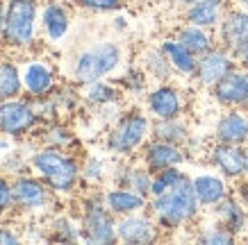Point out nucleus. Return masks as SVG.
Returning <instances> with one entry per match:
<instances>
[{
  "instance_id": "obj_1",
  "label": "nucleus",
  "mask_w": 248,
  "mask_h": 245,
  "mask_svg": "<svg viewBox=\"0 0 248 245\" xmlns=\"http://www.w3.org/2000/svg\"><path fill=\"white\" fill-rule=\"evenodd\" d=\"M201 202L194 193L191 177H185L180 184L162 195L148 198V211L157 220L162 231H178L187 225L196 223L201 216Z\"/></svg>"
},
{
  "instance_id": "obj_2",
  "label": "nucleus",
  "mask_w": 248,
  "mask_h": 245,
  "mask_svg": "<svg viewBox=\"0 0 248 245\" xmlns=\"http://www.w3.org/2000/svg\"><path fill=\"white\" fill-rule=\"evenodd\" d=\"M30 171L50 186L55 195H71L82 182L80 161L68 150L41 148L30 155Z\"/></svg>"
},
{
  "instance_id": "obj_3",
  "label": "nucleus",
  "mask_w": 248,
  "mask_h": 245,
  "mask_svg": "<svg viewBox=\"0 0 248 245\" xmlns=\"http://www.w3.org/2000/svg\"><path fill=\"white\" fill-rule=\"evenodd\" d=\"M123 66V48L116 41H98L78 52L71 61V80L78 86L107 80Z\"/></svg>"
},
{
  "instance_id": "obj_4",
  "label": "nucleus",
  "mask_w": 248,
  "mask_h": 245,
  "mask_svg": "<svg viewBox=\"0 0 248 245\" xmlns=\"http://www.w3.org/2000/svg\"><path fill=\"white\" fill-rule=\"evenodd\" d=\"M153 132V118L148 112L128 109L114 118V125L105 136V148L119 159H130L146 145Z\"/></svg>"
},
{
  "instance_id": "obj_5",
  "label": "nucleus",
  "mask_w": 248,
  "mask_h": 245,
  "mask_svg": "<svg viewBox=\"0 0 248 245\" xmlns=\"http://www.w3.org/2000/svg\"><path fill=\"white\" fill-rule=\"evenodd\" d=\"M41 7L39 0H7L2 43L9 50H28L37 41Z\"/></svg>"
},
{
  "instance_id": "obj_6",
  "label": "nucleus",
  "mask_w": 248,
  "mask_h": 245,
  "mask_svg": "<svg viewBox=\"0 0 248 245\" xmlns=\"http://www.w3.org/2000/svg\"><path fill=\"white\" fill-rule=\"evenodd\" d=\"M116 216L105 207L103 193H89L80 202V230L82 243L89 245H112L116 236Z\"/></svg>"
},
{
  "instance_id": "obj_7",
  "label": "nucleus",
  "mask_w": 248,
  "mask_h": 245,
  "mask_svg": "<svg viewBox=\"0 0 248 245\" xmlns=\"http://www.w3.org/2000/svg\"><path fill=\"white\" fill-rule=\"evenodd\" d=\"M41 125V114L32 98L0 100V136L21 139Z\"/></svg>"
},
{
  "instance_id": "obj_8",
  "label": "nucleus",
  "mask_w": 248,
  "mask_h": 245,
  "mask_svg": "<svg viewBox=\"0 0 248 245\" xmlns=\"http://www.w3.org/2000/svg\"><path fill=\"white\" fill-rule=\"evenodd\" d=\"M12 188H14L16 209H21L25 214H41L53 207L55 193L39 175H28V173L16 175L12 177Z\"/></svg>"
},
{
  "instance_id": "obj_9",
  "label": "nucleus",
  "mask_w": 248,
  "mask_h": 245,
  "mask_svg": "<svg viewBox=\"0 0 248 245\" xmlns=\"http://www.w3.org/2000/svg\"><path fill=\"white\" fill-rule=\"evenodd\" d=\"M143 102H146V112L151 114L153 120L178 118L187 109L185 93L175 84H171V82H157L153 89L146 91Z\"/></svg>"
},
{
  "instance_id": "obj_10",
  "label": "nucleus",
  "mask_w": 248,
  "mask_h": 245,
  "mask_svg": "<svg viewBox=\"0 0 248 245\" xmlns=\"http://www.w3.org/2000/svg\"><path fill=\"white\" fill-rule=\"evenodd\" d=\"M162 234L157 220L153 218L148 209L135 211V214L121 216L116 220V236L125 245H148L155 243Z\"/></svg>"
},
{
  "instance_id": "obj_11",
  "label": "nucleus",
  "mask_w": 248,
  "mask_h": 245,
  "mask_svg": "<svg viewBox=\"0 0 248 245\" xmlns=\"http://www.w3.org/2000/svg\"><path fill=\"white\" fill-rule=\"evenodd\" d=\"M237 64V57H234L230 50L221 48V45H214L212 50H207L205 55L198 57V64H196V73H194V82L203 89H212L218 80H223Z\"/></svg>"
},
{
  "instance_id": "obj_12",
  "label": "nucleus",
  "mask_w": 248,
  "mask_h": 245,
  "mask_svg": "<svg viewBox=\"0 0 248 245\" xmlns=\"http://www.w3.org/2000/svg\"><path fill=\"white\" fill-rule=\"evenodd\" d=\"M21 77H23V93L32 100H44L57 89V73L50 61L34 57L28 59L21 66Z\"/></svg>"
},
{
  "instance_id": "obj_13",
  "label": "nucleus",
  "mask_w": 248,
  "mask_h": 245,
  "mask_svg": "<svg viewBox=\"0 0 248 245\" xmlns=\"http://www.w3.org/2000/svg\"><path fill=\"white\" fill-rule=\"evenodd\" d=\"M210 91L214 102L226 109H248V71L244 66H234Z\"/></svg>"
},
{
  "instance_id": "obj_14",
  "label": "nucleus",
  "mask_w": 248,
  "mask_h": 245,
  "mask_svg": "<svg viewBox=\"0 0 248 245\" xmlns=\"http://www.w3.org/2000/svg\"><path fill=\"white\" fill-rule=\"evenodd\" d=\"M207 161L228 182H239L246 177V150H244V145L214 141V145L207 150Z\"/></svg>"
},
{
  "instance_id": "obj_15",
  "label": "nucleus",
  "mask_w": 248,
  "mask_h": 245,
  "mask_svg": "<svg viewBox=\"0 0 248 245\" xmlns=\"http://www.w3.org/2000/svg\"><path fill=\"white\" fill-rule=\"evenodd\" d=\"M139 159L151 173H157L164 168H171V166H182L187 161V148L151 136L146 145L139 150Z\"/></svg>"
},
{
  "instance_id": "obj_16",
  "label": "nucleus",
  "mask_w": 248,
  "mask_h": 245,
  "mask_svg": "<svg viewBox=\"0 0 248 245\" xmlns=\"http://www.w3.org/2000/svg\"><path fill=\"white\" fill-rule=\"evenodd\" d=\"M214 34L217 43L234 55L248 41V12L241 7H228Z\"/></svg>"
},
{
  "instance_id": "obj_17",
  "label": "nucleus",
  "mask_w": 248,
  "mask_h": 245,
  "mask_svg": "<svg viewBox=\"0 0 248 245\" xmlns=\"http://www.w3.org/2000/svg\"><path fill=\"white\" fill-rule=\"evenodd\" d=\"M191 186L203 209H214L230 195V184L221 173H198L191 177Z\"/></svg>"
},
{
  "instance_id": "obj_18",
  "label": "nucleus",
  "mask_w": 248,
  "mask_h": 245,
  "mask_svg": "<svg viewBox=\"0 0 248 245\" xmlns=\"http://www.w3.org/2000/svg\"><path fill=\"white\" fill-rule=\"evenodd\" d=\"M214 141L246 145L248 143V109H228L214 125Z\"/></svg>"
},
{
  "instance_id": "obj_19",
  "label": "nucleus",
  "mask_w": 248,
  "mask_h": 245,
  "mask_svg": "<svg viewBox=\"0 0 248 245\" xmlns=\"http://www.w3.org/2000/svg\"><path fill=\"white\" fill-rule=\"evenodd\" d=\"M112 184L114 186H128L137 193L151 198V182H153V173L146 168V166H137V163L128 161V159H121V161L114 163L112 173Z\"/></svg>"
},
{
  "instance_id": "obj_20",
  "label": "nucleus",
  "mask_w": 248,
  "mask_h": 245,
  "mask_svg": "<svg viewBox=\"0 0 248 245\" xmlns=\"http://www.w3.org/2000/svg\"><path fill=\"white\" fill-rule=\"evenodd\" d=\"M103 200H105V207L109 209L116 218L148 209V198L141 193H137V191H132V188H128V186L112 184L109 188L103 191Z\"/></svg>"
},
{
  "instance_id": "obj_21",
  "label": "nucleus",
  "mask_w": 248,
  "mask_h": 245,
  "mask_svg": "<svg viewBox=\"0 0 248 245\" xmlns=\"http://www.w3.org/2000/svg\"><path fill=\"white\" fill-rule=\"evenodd\" d=\"M39 21H41L44 37L50 43H60L62 39L68 34V30H71V14H68V9L62 2H55V0L46 2L41 7Z\"/></svg>"
},
{
  "instance_id": "obj_22",
  "label": "nucleus",
  "mask_w": 248,
  "mask_h": 245,
  "mask_svg": "<svg viewBox=\"0 0 248 245\" xmlns=\"http://www.w3.org/2000/svg\"><path fill=\"white\" fill-rule=\"evenodd\" d=\"M226 9L228 0H198L182 12V18L185 23H191V25H198L205 30H217Z\"/></svg>"
},
{
  "instance_id": "obj_23",
  "label": "nucleus",
  "mask_w": 248,
  "mask_h": 245,
  "mask_svg": "<svg viewBox=\"0 0 248 245\" xmlns=\"http://www.w3.org/2000/svg\"><path fill=\"white\" fill-rule=\"evenodd\" d=\"M214 218L223 225L226 230H230L234 236H241L248 230V209L246 204L237 198V193H230L226 200H221L217 207L212 209Z\"/></svg>"
},
{
  "instance_id": "obj_24",
  "label": "nucleus",
  "mask_w": 248,
  "mask_h": 245,
  "mask_svg": "<svg viewBox=\"0 0 248 245\" xmlns=\"http://www.w3.org/2000/svg\"><path fill=\"white\" fill-rule=\"evenodd\" d=\"M159 48L164 50L166 59H169V64H171V68H173V73L180 75V77H194L198 57H196L189 48H185L175 37L164 39V41L159 43Z\"/></svg>"
},
{
  "instance_id": "obj_25",
  "label": "nucleus",
  "mask_w": 248,
  "mask_h": 245,
  "mask_svg": "<svg viewBox=\"0 0 248 245\" xmlns=\"http://www.w3.org/2000/svg\"><path fill=\"white\" fill-rule=\"evenodd\" d=\"M173 37L178 39L185 48H189L196 57L205 55L207 50H212V48L217 45V34H214V30H205V28H198V25H191V23H182Z\"/></svg>"
},
{
  "instance_id": "obj_26",
  "label": "nucleus",
  "mask_w": 248,
  "mask_h": 245,
  "mask_svg": "<svg viewBox=\"0 0 248 245\" xmlns=\"http://www.w3.org/2000/svg\"><path fill=\"white\" fill-rule=\"evenodd\" d=\"M121 98H123V91H121L119 84L98 80V82H91V84L84 86L82 102L87 104V107H93V109H103V107L119 104Z\"/></svg>"
},
{
  "instance_id": "obj_27",
  "label": "nucleus",
  "mask_w": 248,
  "mask_h": 245,
  "mask_svg": "<svg viewBox=\"0 0 248 245\" xmlns=\"http://www.w3.org/2000/svg\"><path fill=\"white\" fill-rule=\"evenodd\" d=\"M151 136L159 139V141H169L187 148L189 141H191V130H189L187 120L182 116H178V118H162V120H153Z\"/></svg>"
},
{
  "instance_id": "obj_28",
  "label": "nucleus",
  "mask_w": 248,
  "mask_h": 245,
  "mask_svg": "<svg viewBox=\"0 0 248 245\" xmlns=\"http://www.w3.org/2000/svg\"><path fill=\"white\" fill-rule=\"evenodd\" d=\"M39 139L44 148H57V150H73V145H78L76 134L71 132L64 123L60 120H46L44 125L39 127Z\"/></svg>"
},
{
  "instance_id": "obj_29",
  "label": "nucleus",
  "mask_w": 248,
  "mask_h": 245,
  "mask_svg": "<svg viewBox=\"0 0 248 245\" xmlns=\"http://www.w3.org/2000/svg\"><path fill=\"white\" fill-rule=\"evenodd\" d=\"M139 64L141 68L146 71V75L155 82H169L173 77V68L166 59L164 50L159 48V45H148V48H143L141 57H139Z\"/></svg>"
},
{
  "instance_id": "obj_30",
  "label": "nucleus",
  "mask_w": 248,
  "mask_h": 245,
  "mask_svg": "<svg viewBox=\"0 0 248 245\" xmlns=\"http://www.w3.org/2000/svg\"><path fill=\"white\" fill-rule=\"evenodd\" d=\"M23 96L21 66L9 57H0V100Z\"/></svg>"
},
{
  "instance_id": "obj_31",
  "label": "nucleus",
  "mask_w": 248,
  "mask_h": 245,
  "mask_svg": "<svg viewBox=\"0 0 248 245\" xmlns=\"http://www.w3.org/2000/svg\"><path fill=\"white\" fill-rule=\"evenodd\" d=\"M48 238L57 243H78L82 241V230L80 220H73L71 216H57L48 227Z\"/></svg>"
},
{
  "instance_id": "obj_32",
  "label": "nucleus",
  "mask_w": 248,
  "mask_h": 245,
  "mask_svg": "<svg viewBox=\"0 0 248 245\" xmlns=\"http://www.w3.org/2000/svg\"><path fill=\"white\" fill-rule=\"evenodd\" d=\"M148 80H151V77L146 75L141 64H139V66L132 64V66H128L123 73H121L116 84L121 86V91H125L130 96H146V91H148Z\"/></svg>"
},
{
  "instance_id": "obj_33",
  "label": "nucleus",
  "mask_w": 248,
  "mask_h": 245,
  "mask_svg": "<svg viewBox=\"0 0 248 245\" xmlns=\"http://www.w3.org/2000/svg\"><path fill=\"white\" fill-rule=\"evenodd\" d=\"M185 177H189L187 173H182L180 166H171V168H164V171L153 173V182H151V198L153 195H162L166 191H171L180 184Z\"/></svg>"
},
{
  "instance_id": "obj_34",
  "label": "nucleus",
  "mask_w": 248,
  "mask_h": 245,
  "mask_svg": "<svg viewBox=\"0 0 248 245\" xmlns=\"http://www.w3.org/2000/svg\"><path fill=\"white\" fill-rule=\"evenodd\" d=\"M196 241L203 245H232L234 241H237V236H234L230 230H226V227L214 218V223L203 225V227L198 230Z\"/></svg>"
},
{
  "instance_id": "obj_35",
  "label": "nucleus",
  "mask_w": 248,
  "mask_h": 245,
  "mask_svg": "<svg viewBox=\"0 0 248 245\" xmlns=\"http://www.w3.org/2000/svg\"><path fill=\"white\" fill-rule=\"evenodd\" d=\"M80 175H82V182L89 186H100L107 179V163L105 159H100L96 155L84 157L82 163H80Z\"/></svg>"
},
{
  "instance_id": "obj_36",
  "label": "nucleus",
  "mask_w": 248,
  "mask_h": 245,
  "mask_svg": "<svg viewBox=\"0 0 248 245\" xmlns=\"http://www.w3.org/2000/svg\"><path fill=\"white\" fill-rule=\"evenodd\" d=\"M48 98H50V102L55 104L57 114L76 112L78 107H80V102H82V98H80V93L76 91V86H57Z\"/></svg>"
},
{
  "instance_id": "obj_37",
  "label": "nucleus",
  "mask_w": 248,
  "mask_h": 245,
  "mask_svg": "<svg viewBox=\"0 0 248 245\" xmlns=\"http://www.w3.org/2000/svg\"><path fill=\"white\" fill-rule=\"evenodd\" d=\"M73 5L87 14H116L123 9L125 0H73Z\"/></svg>"
},
{
  "instance_id": "obj_38",
  "label": "nucleus",
  "mask_w": 248,
  "mask_h": 245,
  "mask_svg": "<svg viewBox=\"0 0 248 245\" xmlns=\"http://www.w3.org/2000/svg\"><path fill=\"white\" fill-rule=\"evenodd\" d=\"M14 204V188H12V177L5 175V171H0V216L9 214Z\"/></svg>"
},
{
  "instance_id": "obj_39",
  "label": "nucleus",
  "mask_w": 248,
  "mask_h": 245,
  "mask_svg": "<svg viewBox=\"0 0 248 245\" xmlns=\"http://www.w3.org/2000/svg\"><path fill=\"white\" fill-rule=\"evenodd\" d=\"M21 243V234L9 227V225H0V245H16Z\"/></svg>"
},
{
  "instance_id": "obj_40",
  "label": "nucleus",
  "mask_w": 248,
  "mask_h": 245,
  "mask_svg": "<svg viewBox=\"0 0 248 245\" xmlns=\"http://www.w3.org/2000/svg\"><path fill=\"white\" fill-rule=\"evenodd\" d=\"M237 198H239V200L246 204V209H248V175L237 182Z\"/></svg>"
},
{
  "instance_id": "obj_41",
  "label": "nucleus",
  "mask_w": 248,
  "mask_h": 245,
  "mask_svg": "<svg viewBox=\"0 0 248 245\" xmlns=\"http://www.w3.org/2000/svg\"><path fill=\"white\" fill-rule=\"evenodd\" d=\"M112 28L116 32H125V30H128V18L116 12V14H114V18H112Z\"/></svg>"
},
{
  "instance_id": "obj_42",
  "label": "nucleus",
  "mask_w": 248,
  "mask_h": 245,
  "mask_svg": "<svg viewBox=\"0 0 248 245\" xmlns=\"http://www.w3.org/2000/svg\"><path fill=\"white\" fill-rule=\"evenodd\" d=\"M234 57H237V64H239V66H244L248 71V41L241 45L239 50L234 52Z\"/></svg>"
},
{
  "instance_id": "obj_43",
  "label": "nucleus",
  "mask_w": 248,
  "mask_h": 245,
  "mask_svg": "<svg viewBox=\"0 0 248 245\" xmlns=\"http://www.w3.org/2000/svg\"><path fill=\"white\" fill-rule=\"evenodd\" d=\"M5 12H7V0H0V41H2V30H5Z\"/></svg>"
},
{
  "instance_id": "obj_44",
  "label": "nucleus",
  "mask_w": 248,
  "mask_h": 245,
  "mask_svg": "<svg viewBox=\"0 0 248 245\" xmlns=\"http://www.w3.org/2000/svg\"><path fill=\"white\" fill-rule=\"evenodd\" d=\"M171 5H175V7H182V9H187L189 5H194V2H198V0H169Z\"/></svg>"
},
{
  "instance_id": "obj_45",
  "label": "nucleus",
  "mask_w": 248,
  "mask_h": 245,
  "mask_svg": "<svg viewBox=\"0 0 248 245\" xmlns=\"http://www.w3.org/2000/svg\"><path fill=\"white\" fill-rule=\"evenodd\" d=\"M7 148H9L7 136H0V152H2V150H7Z\"/></svg>"
},
{
  "instance_id": "obj_46",
  "label": "nucleus",
  "mask_w": 248,
  "mask_h": 245,
  "mask_svg": "<svg viewBox=\"0 0 248 245\" xmlns=\"http://www.w3.org/2000/svg\"><path fill=\"white\" fill-rule=\"evenodd\" d=\"M234 7H241L248 12V0H234Z\"/></svg>"
},
{
  "instance_id": "obj_47",
  "label": "nucleus",
  "mask_w": 248,
  "mask_h": 245,
  "mask_svg": "<svg viewBox=\"0 0 248 245\" xmlns=\"http://www.w3.org/2000/svg\"><path fill=\"white\" fill-rule=\"evenodd\" d=\"M244 150H246V175H248V143L244 145Z\"/></svg>"
}]
</instances>
